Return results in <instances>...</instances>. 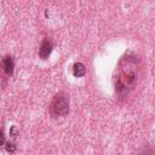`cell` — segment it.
<instances>
[{"label": "cell", "mask_w": 155, "mask_h": 155, "mask_svg": "<svg viewBox=\"0 0 155 155\" xmlns=\"http://www.w3.org/2000/svg\"><path fill=\"white\" fill-rule=\"evenodd\" d=\"M51 110L57 116H65L69 111V97L64 92H59L52 101Z\"/></svg>", "instance_id": "6da1fadb"}, {"label": "cell", "mask_w": 155, "mask_h": 155, "mask_svg": "<svg viewBox=\"0 0 155 155\" xmlns=\"http://www.w3.org/2000/svg\"><path fill=\"white\" fill-rule=\"evenodd\" d=\"M52 48H53L52 41H51V40H48V39H45V40L41 42L40 48H39V56H40V58L46 59V58L51 54Z\"/></svg>", "instance_id": "7a4b0ae2"}, {"label": "cell", "mask_w": 155, "mask_h": 155, "mask_svg": "<svg viewBox=\"0 0 155 155\" xmlns=\"http://www.w3.org/2000/svg\"><path fill=\"white\" fill-rule=\"evenodd\" d=\"M2 69L5 71L6 75L11 76L13 74V69H15V62L13 58L11 56H5L2 59Z\"/></svg>", "instance_id": "3957f363"}, {"label": "cell", "mask_w": 155, "mask_h": 155, "mask_svg": "<svg viewBox=\"0 0 155 155\" xmlns=\"http://www.w3.org/2000/svg\"><path fill=\"white\" fill-rule=\"evenodd\" d=\"M73 74H74V76H76V78L84 76V75L86 74V68H85V65H84L81 62L75 63L74 67H73Z\"/></svg>", "instance_id": "277c9868"}, {"label": "cell", "mask_w": 155, "mask_h": 155, "mask_svg": "<svg viewBox=\"0 0 155 155\" xmlns=\"http://www.w3.org/2000/svg\"><path fill=\"white\" fill-rule=\"evenodd\" d=\"M5 148H6V151L7 153H10V154H12V153H15L16 151V145L13 144V143H6V145H5Z\"/></svg>", "instance_id": "5b68a950"}, {"label": "cell", "mask_w": 155, "mask_h": 155, "mask_svg": "<svg viewBox=\"0 0 155 155\" xmlns=\"http://www.w3.org/2000/svg\"><path fill=\"white\" fill-rule=\"evenodd\" d=\"M18 134H19V132L17 131V127H16V126H12V127L10 128V136L13 137V138H16Z\"/></svg>", "instance_id": "8992f818"}, {"label": "cell", "mask_w": 155, "mask_h": 155, "mask_svg": "<svg viewBox=\"0 0 155 155\" xmlns=\"http://www.w3.org/2000/svg\"><path fill=\"white\" fill-rule=\"evenodd\" d=\"M5 144V134H4V131L0 128V147Z\"/></svg>", "instance_id": "52a82bcc"}]
</instances>
